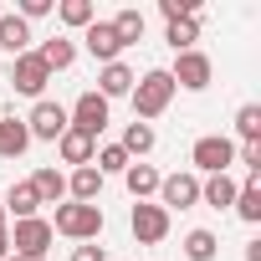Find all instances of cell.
Instances as JSON below:
<instances>
[{"label": "cell", "instance_id": "1", "mask_svg": "<svg viewBox=\"0 0 261 261\" xmlns=\"http://www.w3.org/2000/svg\"><path fill=\"white\" fill-rule=\"evenodd\" d=\"M169 97H174V82H169V72H164V67L144 72V77L134 82V113H139V123L159 118V113L169 108Z\"/></svg>", "mask_w": 261, "mask_h": 261}, {"label": "cell", "instance_id": "2", "mask_svg": "<svg viewBox=\"0 0 261 261\" xmlns=\"http://www.w3.org/2000/svg\"><path fill=\"white\" fill-rule=\"evenodd\" d=\"M51 230H62V236H72V241H97L102 236V205H57V220H51Z\"/></svg>", "mask_w": 261, "mask_h": 261}, {"label": "cell", "instance_id": "3", "mask_svg": "<svg viewBox=\"0 0 261 261\" xmlns=\"http://www.w3.org/2000/svg\"><path fill=\"white\" fill-rule=\"evenodd\" d=\"M190 164H195L200 174H225V169L236 164V144H230L225 134H205V139H195Z\"/></svg>", "mask_w": 261, "mask_h": 261}, {"label": "cell", "instance_id": "4", "mask_svg": "<svg viewBox=\"0 0 261 261\" xmlns=\"http://www.w3.org/2000/svg\"><path fill=\"white\" fill-rule=\"evenodd\" d=\"M51 241H57V230H51V220H41V215H31V220H16V230H11V246H16V256H46L51 251Z\"/></svg>", "mask_w": 261, "mask_h": 261}, {"label": "cell", "instance_id": "5", "mask_svg": "<svg viewBox=\"0 0 261 261\" xmlns=\"http://www.w3.org/2000/svg\"><path fill=\"white\" fill-rule=\"evenodd\" d=\"M67 128H72V123H67V108H62V102H46V97H41V102L31 108V118H26V134H31V139H46V144H57Z\"/></svg>", "mask_w": 261, "mask_h": 261}, {"label": "cell", "instance_id": "6", "mask_svg": "<svg viewBox=\"0 0 261 261\" xmlns=\"http://www.w3.org/2000/svg\"><path fill=\"white\" fill-rule=\"evenodd\" d=\"M210 77H215V67H210L205 51H179V62H174V72H169V82H174V87H190V92H205Z\"/></svg>", "mask_w": 261, "mask_h": 261}, {"label": "cell", "instance_id": "7", "mask_svg": "<svg viewBox=\"0 0 261 261\" xmlns=\"http://www.w3.org/2000/svg\"><path fill=\"white\" fill-rule=\"evenodd\" d=\"M46 82H51L46 62H41L36 51H21V57H16V67H11V87H16V92H26V97H41V92H46Z\"/></svg>", "mask_w": 261, "mask_h": 261}, {"label": "cell", "instance_id": "8", "mask_svg": "<svg viewBox=\"0 0 261 261\" xmlns=\"http://www.w3.org/2000/svg\"><path fill=\"white\" fill-rule=\"evenodd\" d=\"M67 123L77 128V134L97 139L102 128H108V97H97V92H82V97H77V108L67 113Z\"/></svg>", "mask_w": 261, "mask_h": 261}, {"label": "cell", "instance_id": "9", "mask_svg": "<svg viewBox=\"0 0 261 261\" xmlns=\"http://www.w3.org/2000/svg\"><path fill=\"white\" fill-rule=\"evenodd\" d=\"M128 225H134V236H139V246H159L164 236H169V210H159V205H134V220H128Z\"/></svg>", "mask_w": 261, "mask_h": 261}, {"label": "cell", "instance_id": "10", "mask_svg": "<svg viewBox=\"0 0 261 261\" xmlns=\"http://www.w3.org/2000/svg\"><path fill=\"white\" fill-rule=\"evenodd\" d=\"M190 205H200V179L195 174L159 179V210H190Z\"/></svg>", "mask_w": 261, "mask_h": 261}, {"label": "cell", "instance_id": "11", "mask_svg": "<svg viewBox=\"0 0 261 261\" xmlns=\"http://www.w3.org/2000/svg\"><path fill=\"white\" fill-rule=\"evenodd\" d=\"M31 149V134H26V118H0V159H21Z\"/></svg>", "mask_w": 261, "mask_h": 261}, {"label": "cell", "instance_id": "12", "mask_svg": "<svg viewBox=\"0 0 261 261\" xmlns=\"http://www.w3.org/2000/svg\"><path fill=\"white\" fill-rule=\"evenodd\" d=\"M82 41H87V51H92V57H97V62H102V67H108V62H118V51H123V46H118V36H113V26H108V21H92V26H87V31H82Z\"/></svg>", "mask_w": 261, "mask_h": 261}, {"label": "cell", "instance_id": "13", "mask_svg": "<svg viewBox=\"0 0 261 261\" xmlns=\"http://www.w3.org/2000/svg\"><path fill=\"white\" fill-rule=\"evenodd\" d=\"M134 72H128L123 62H108L102 72H97V97H128V92H134Z\"/></svg>", "mask_w": 261, "mask_h": 261}, {"label": "cell", "instance_id": "14", "mask_svg": "<svg viewBox=\"0 0 261 261\" xmlns=\"http://www.w3.org/2000/svg\"><path fill=\"white\" fill-rule=\"evenodd\" d=\"M67 195H72L77 205H97V195H102V174H97L92 164L72 169V179H67Z\"/></svg>", "mask_w": 261, "mask_h": 261}, {"label": "cell", "instance_id": "15", "mask_svg": "<svg viewBox=\"0 0 261 261\" xmlns=\"http://www.w3.org/2000/svg\"><path fill=\"white\" fill-rule=\"evenodd\" d=\"M57 149H62V159L67 164H92V154H97V139H87V134H77V128H67V134L57 139Z\"/></svg>", "mask_w": 261, "mask_h": 261}, {"label": "cell", "instance_id": "16", "mask_svg": "<svg viewBox=\"0 0 261 261\" xmlns=\"http://www.w3.org/2000/svg\"><path fill=\"white\" fill-rule=\"evenodd\" d=\"M236 190H241V185H236L230 174H210V179L200 185V200H205L210 210H230V205H236Z\"/></svg>", "mask_w": 261, "mask_h": 261}, {"label": "cell", "instance_id": "17", "mask_svg": "<svg viewBox=\"0 0 261 261\" xmlns=\"http://www.w3.org/2000/svg\"><path fill=\"white\" fill-rule=\"evenodd\" d=\"M31 190H36V200H41V205H57V200L67 195V174L46 164V169H36V174H31Z\"/></svg>", "mask_w": 261, "mask_h": 261}, {"label": "cell", "instance_id": "18", "mask_svg": "<svg viewBox=\"0 0 261 261\" xmlns=\"http://www.w3.org/2000/svg\"><path fill=\"white\" fill-rule=\"evenodd\" d=\"M26 46H31V26H26L21 16H0V51L21 57Z\"/></svg>", "mask_w": 261, "mask_h": 261}, {"label": "cell", "instance_id": "19", "mask_svg": "<svg viewBox=\"0 0 261 261\" xmlns=\"http://www.w3.org/2000/svg\"><path fill=\"white\" fill-rule=\"evenodd\" d=\"M41 62H46V72H67L72 62H77V46L67 41V36H51V41H41V51H36Z\"/></svg>", "mask_w": 261, "mask_h": 261}, {"label": "cell", "instance_id": "20", "mask_svg": "<svg viewBox=\"0 0 261 261\" xmlns=\"http://www.w3.org/2000/svg\"><path fill=\"white\" fill-rule=\"evenodd\" d=\"M108 26H113L118 46H139V41H144V11H118Z\"/></svg>", "mask_w": 261, "mask_h": 261}, {"label": "cell", "instance_id": "21", "mask_svg": "<svg viewBox=\"0 0 261 261\" xmlns=\"http://www.w3.org/2000/svg\"><path fill=\"white\" fill-rule=\"evenodd\" d=\"M0 205H6V215H16V220H31L41 200H36V190H31V179H26V185H11V195L0 200Z\"/></svg>", "mask_w": 261, "mask_h": 261}, {"label": "cell", "instance_id": "22", "mask_svg": "<svg viewBox=\"0 0 261 261\" xmlns=\"http://www.w3.org/2000/svg\"><path fill=\"white\" fill-rule=\"evenodd\" d=\"M123 179H128V190H134V200H144V195H154V190H159V179H164V174H159L154 164H128V169H123Z\"/></svg>", "mask_w": 261, "mask_h": 261}, {"label": "cell", "instance_id": "23", "mask_svg": "<svg viewBox=\"0 0 261 261\" xmlns=\"http://www.w3.org/2000/svg\"><path fill=\"white\" fill-rule=\"evenodd\" d=\"M118 149H123V154H128V159H144V154H149V149H154V128H149V123H139V118H134V123H128V134H123V144H118Z\"/></svg>", "mask_w": 261, "mask_h": 261}, {"label": "cell", "instance_id": "24", "mask_svg": "<svg viewBox=\"0 0 261 261\" xmlns=\"http://www.w3.org/2000/svg\"><path fill=\"white\" fill-rule=\"evenodd\" d=\"M236 215H241L246 225L261 220V179H246V185L236 190Z\"/></svg>", "mask_w": 261, "mask_h": 261}, {"label": "cell", "instance_id": "25", "mask_svg": "<svg viewBox=\"0 0 261 261\" xmlns=\"http://www.w3.org/2000/svg\"><path fill=\"white\" fill-rule=\"evenodd\" d=\"M174 51H195L200 41V16H185V21H169V36H164Z\"/></svg>", "mask_w": 261, "mask_h": 261}, {"label": "cell", "instance_id": "26", "mask_svg": "<svg viewBox=\"0 0 261 261\" xmlns=\"http://www.w3.org/2000/svg\"><path fill=\"white\" fill-rule=\"evenodd\" d=\"M128 164H134V159H128L118 144H108V149H97V154H92V169H97V174H123Z\"/></svg>", "mask_w": 261, "mask_h": 261}, {"label": "cell", "instance_id": "27", "mask_svg": "<svg viewBox=\"0 0 261 261\" xmlns=\"http://www.w3.org/2000/svg\"><path fill=\"white\" fill-rule=\"evenodd\" d=\"M215 246H220L215 230H190V236H185V256H190V261H210Z\"/></svg>", "mask_w": 261, "mask_h": 261}, {"label": "cell", "instance_id": "28", "mask_svg": "<svg viewBox=\"0 0 261 261\" xmlns=\"http://www.w3.org/2000/svg\"><path fill=\"white\" fill-rule=\"evenodd\" d=\"M57 11H62V21H67V26H82V31H87V26L97 21V11H92V0H62Z\"/></svg>", "mask_w": 261, "mask_h": 261}, {"label": "cell", "instance_id": "29", "mask_svg": "<svg viewBox=\"0 0 261 261\" xmlns=\"http://www.w3.org/2000/svg\"><path fill=\"white\" fill-rule=\"evenodd\" d=\"M236 134H241L246 144H261V108H256V102H246V108L236 113Z\"/></svg>", "mask_w": 261, "mask_h": 261}, {"label": "cell", "instance_id": "30", "mask_svg": "<svg viewBox=\"0 0 261 261\" xmlns=\"http://www.w3.org/2000/svg\"><path fill=\"white\" fill-rule=\"evenodd\" d=\"M164 21H185V16H200V0H159Z\"/></svg>", "mask_w": 261, "mask_h": 261}, {"label": "cell", "instance_id": "31", "mask_svg": "<svg viewBox=\"0 0 261 261\" xmlns=\"http://www.w3.org/2000/svg\"><path fill=\"white\" fill-rule=\"evenodd\" d=\"M51 11H57V0H21V11H16V16H21V21L31 26L36 16H51Z\"/></svg>", "mask_w": 261, "mask_h": 261}, {"label": "cell", "instance_id": "32", "mask_svg": "<svg viewBox=\"0 0 261 261\" xmlns=\"http://www.w3.org/2000/svg\"><path fill=\"white\" fill-rule=\"evenodd\" d=\"M72 261H108V251H102L97 241H82V246L72 251Z\"/></svg>", "mask_w": 261, "mask_h": 261}, {"label": "cell", "instance_id": "33", "mask_svg": "<svg viewBox=\"0 0 261 261\" xmlns=\"http://www.w3.org/2000/svg\"><path fill=\"white\" fill-rule=\"evenodd\" d=\"M11 256V230H0V261Z\"/></svg>", "mask_w": 261, "mask_h": 261}, {"label": "cell", "instance_id": "34", "mask_svg": "<svg viewBox=\"0 0 261 261\" xmlns=\"http://www.w3.org/2000/svg\"><path fill=\"white\" fill-rule=\"evenodd\" d=\"M246 261H261V241H251V246H246Z\"/></svg>", "mask_w": 261, "mask_h": 261}, {"label": "cell", "instance_id": "35", "mask_svg": "<svg viewBox=\"0 0 261 261\" xmlns=\"http://www.w3.org/2000/svg\"><path fill=\"white\" fill-rule=\"evenodd\" d=\"M6 261H36V256H16V251H11V256H6Z\"/></svg>", "mask_w": 261, "mask_h": 261}, {"label": "cell", "instance_id": "36", "mask_svg": "<svg viewBox=\"0 0 261 261\" xmlns=\"http://www.w3.org/2000/svg\"><path fill=\"white\" fill-rule=\"evenodd\" d=\"M0 230H6V205H0Z\"/></svg>", "mask_w": 261, "mask_h": 261}, {"label": "cell", "instance_id": "37", "mask_svg": "<svg viewBox=\"0 0 261 261\" xmlns=\"http://www.w3.org/2000/svg\"><path fill=\"white\" fill-rule=\"evenodd\" d=\"M0 16H6V11H0Z\"/></svg>", "mask_w": 261, "mask_h": 261}]
</instances>
